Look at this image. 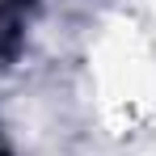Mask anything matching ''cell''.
<instances>
[{"label": "cell", "instance_id": "1", "mask_svg": "<svg viewBox=\"0 0 156 156\" xmlns=\"http://www.w3.org/2000/svg\"><path fill=\"white\" fill-rule=\"evenodd\" d=\"M4 156H9V152H4Z\"/></svg>", "mask_w": 156, "mask_h": 156}]
</instances>
